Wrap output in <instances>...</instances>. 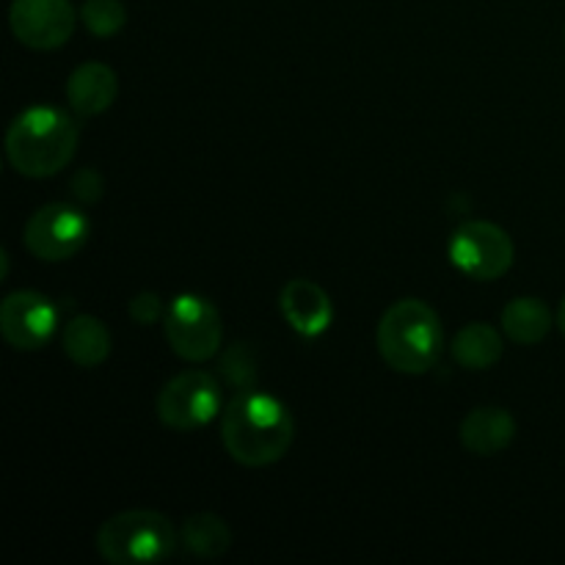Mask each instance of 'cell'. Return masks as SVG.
Returning <instances> with one entry per match:
<instances>
[{"instance_id": "obj_1", "label": "cell", "mask_w": 565, "mask_h": 565, "mask_svg": "<svg viewBox=\"0 0 565 565\" xmlns=\"http://www.w3.org/2000/svg\"><path fill=\"white\" fill-rule=\"evenodd\" d=\"M296 436L292 414L279 397L265 392H241L221 412V441L241 467H270L287 456Z\"/></svg>"}, {"instance_id": "obj_2", "label": "cell", "mask_w": 565, "mask_h": 565, "mask_svg": "<svg viewBox=\"0 0 565 565\" xmlns=\"http://www.w3.org/2000/svg\"><path fill=\"white\" fill-rule=\"evenodd\" d=\"M77 141L81 132L70 114L50 105H33L11 121L6 132V158L17 174L44 180L72 163Z\"/></svg>"}, {"instance_id": "obj_3", "label": "cell", "mask_w": 565, "mask_h": 565, "mask_svg": "<svg viewBox=\"0 0 565 565\" xmlns=\"http://www.w3.org/2000/svg\"><path fill=\"white\" fill-rule=\"evenodd\" d=\"M381 359L403 375H423L436 367L445 348V329L439 315L419 298L392 303L375 329Z\"/></svg>"}, {"instance_id": "obj_4", "label": "cell", "mask_w": 565, "mask_h": 565, "mask_svg": "<svg viewBox=\"0 0 565 565\" xmlns=\"http://www.w3.org/2000/svg\"><path fill=\"white\" fill-rule=\"evenodd\" d=\"M180 533L169 516L147 508L110 516L97 533V552L110 565L163 563L174 555Z\"/></svg>"}, {"instance_id": "obj_5", "label": "cell", "mask_w": 565, "mask_h": 565, "mask_svg": "<svg viewBox=\"0 0 565 565\" xmlns=\"http://www.w3.org/2000/svg\"><path fill=\"white\" fill-rule=\"evenodd\" d=\"M166 340H169L171 351L185 362H207L221 351V340H224V326H221V315L207 298L202 296H177L166 309Z\"/></svg>"}, {"instance_id": "obj_6", "label": "cell", "mask_w": 565, "mask_h": 565, "mask_svg": "<svg viewBox=\"0 0 565 565\" xmlns=\"http://www.w3.org/2000/svg\"><path fill=\"white\" fill-rule=\"evenodd\" d=\"M158 419L171 430H199L221 414V386L204 370L174 375L158 395Z\"/></svg>"}, {"instance_id": "obj_7", "label": "cell", "mask_w": 565, "mask_h": 565, "mask_svg": "<svg viewBox=\"0 0 565 565\" xmlns=\"http://www.w3.org/2000/svg\"><path fill=\"white\" fill-rule=\"evenodd\" d=\"M92 235V221L81 207L66 202H50L28 218L22 243L28 252L44 263H61L83 252Z\"/></svg>"}, {"instance_id": "obj_8", "label": "cell", "mask_w": 565, "mask_h": 565, "mask_svg": "<svg viewBox=\"0 0 565 565\" xmlns=\"http://www.w3.org/2000/svg\"><path fill=\"white\" fill-rule=\"evenodd\" d=\"M516 257L511 235L491 221H467L450 241V259L463 276L494 281L508 274Z\"/></svg>"}, {"instance_id": "obj_9", "label": "cell", "mask_w": 565, "mask_h": 565, "mask_svg": "<svg viewBox=\"0 0 565 565\" xmlns=\"http://www.w3.org/2000/svg\"><path fill=\"white\" fill-rule=\"evenodd\" d=\"M77 17L70 0H11L9 25L25 47L58 50L75 33Z\"/></svg>"}, {"instance_id": "obj_10", "label": "cell", "mask_w": 565, "mask_h": 565, "mask_svg": "<svg viewBox=\"0 0 565 565\" xmlns=\"http://www.w3.org/2000/svg\"><path fill=\"white\" fill-rule=\"evenodd\" d=\"M58 312L47 296L36 290H17L0 303V334L14 351H39L53 340Z\"/></svg>"}, {"instance_id": "obj_11", "label": "cell", "mask_w": 565, "mask_h": 565, "mask_svg": "<svg viewBox=\"0 0 565 565\" xmlns=\"http://www.w3.org/2000/svg\"><path fill=\"white\" fill-rule=\"evenodd\" d=\"M279 309L287 323H290V329L296 334L307 337V340L326 334L331 320H334L329 292L309 279L287 281L279 296Z\"/></svg>"}, {"instance_id": "obj_12", "label": "cell", "mask_w": 565, "mask_h": 565, "mask_svg": "<svg viewBox=\"0 0 565 565\" xmlns=\"http://www.w3.org/2000/svg\"><path fill=\"white\" fill-rule=\"evenodd\" d=\"M116 94H119V77L99 61L81 64L66 81V103L81 119L105 114L116 103Z\"/></svg>"}, {"instance_id": "obj_13", "label": "cell", "mask_w": 565, "mask_h": 565, "mask_svg": "<svg viewBox=\"0 0 565 565\" xmlns=\"http://www.w3.org/2000/svg\"><path fill=\"white\" fill-rule=\"evenodd\" d=\"M458 436H461L463 450H469L472 456H500L516 439V419H513V414L508 408L480 406L463 417Z\"/></svg>"}, {"instance_id": "obj_14", "label": "cell", "mask_w": 565, "mask_h": 565, "mask_svg": "<svg viewBox=\"0 0 565 565\" xmlns=\"http://www.w3.org/2000/svg\"><path fill=\"white\" fill-rule=\"evenodd\" d=\"M61 345L77 367H99L110 356V331L94 315H77L66 323Z\"/></svg>"}, {"instance_id": "obj_15", "label": "cell", "mask_w": 565, "mask_h": 565, "mask_svg": "<svg viewBox=\"0 0 565 565\" xmlns=\"http://www.w3.org/2000/svg\"><path fill=\"white\" fill-rule=\"evenodd\" d=\"M502 331L516 345H539L552 331V312L541 298H513L502 309Z\"/></svg>"}, {"instance_id": "obj_16", "label": "cell", "mask_w": 565, "mask_h": 565, "mask_svg": "<svg viewBox=\"0 0 565 565\" xmlns=\"http://www.w3.org/2000/svg\"><path fill=\"white\" fill-rule=\"evenodd\" d=\"M502 351H505L502 334L489 323H469L452 340V359L475 373L494 367L502 359Z\"/></svg>"}, {"instance_id": "obj_17", "label": "cell", "mask_w": 565, "mask_h": 565, "mask_svg": "<svg viewBox=\"0 0 565 565\" xmlns=\"http://www.w3.org/2000/svg\"><path fill=\"white\" fill-rule=\"evenodd\" d=\"M180 544L193 557L215 561V557L226 555V550H230L232 530L215 513H196V516L185 519V524L180 527Z\"/></svg>"}, {"instance_id": "obj_18", "label": "cell", "mask_w": 565, "mask_h": 565, "mask_svg": "<svg viewBox=\"0 0 565 565\" xmlns=\"http://www.w3.org/2000/svg\"><path fill=\"white\" fill-rule=\"evenodd\" d=\"M81 20L92 36L110 39L127 25V9L121 0H86L81 6Z\"/></svg>"}, {"instance_id": "obj_19", "label": "cell", "mask_w": 565, "mask_h": 565, "mask_svg": "<svg viewBox=\"0 0 565 565\" xmlns=\"http://www.w3.org/2000/svg\"><path fill=\"white\" fill-rule=\"evenodd\" d=\"M221 375L237 392H248L257 386V359L246 342H235L221 353Z\"/></svg>"}, {"instance_id": "obj_20", "label": "cell", "mask_w": 565, "mask_h": 565, "mask_svg": "<svg viewBox=\"0 0 565 565\" xmlns=\"http://www.w3.org/2000/svg\"><path fill=\"white\" fill-rule=\"evenodd\" d=\"M70 188H72V196H75L77 202L94 204L103 199L105 182H103V174H99L97 169H81L75 177H72Z\"/></svg>"}, {"instance_id": "obj_21", "label": "cell", "mask_w": 565, "mask_h": 565, "mask_svg": "<svg viewBox=\"0 0 565 565\" xmlns=\"http://www.w3.org/2000/svg\"><path fill=\"white\" fill-rule=\"evenodd\" d=\"M166 309L169 307H163L158 292H138L130 301V307H127V312H130V318L136 320L138 326H152L158 323L160 318H166Z\"/></svg>"}, {"instance_id": "obj_22", "label": "cell", "mask_w": 565, "mask_h": 565, "mask_svg": "<svg viewBox=\"0 0 565 565\" xmlns=\"http://www.w3.org/2000/svg\"><path fill=\"white\" fill-rule=\"evenodd\" d=\"M557 326H561V331L565 334V296L561 301V309H557Z\"/></svg>"}]
</instances>
